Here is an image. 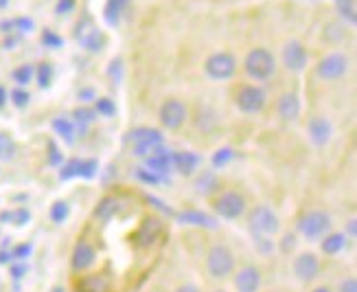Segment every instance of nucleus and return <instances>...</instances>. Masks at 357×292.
Returning a JSON list of instances; mask_svg holds the SVG:
<instances>
[{
  "mask_svg": "<svg viewBox=\"0 0 357 292\" xmlns=\"http://www.w3.org/2000/svg\"><path fill=\"white\" fill-rule=\"evenodd\" d=\"M274 66H276L274 55L268 49H252L243 59L245 75L250 77V80H257V82L270 80V77L274 75Z\"/></svg>",
  "mask_w": 357,
  "mask_h": 292,
  "instance_id": "obj_1",
  "label": "nucleus"
},
{
  "mask_svg": "<svg viewBox=\"0 0 357 292\" xmlns=\"http://www.w3.org/2000/svg\"><path fill=\"white\" fill-rule=\"evenodd\" d=\"M206 270L213 279H226L235 270V255L230 253L228 246L215 244L206 255Z\"/></svg>",
  "mask_w": 357,
  "mask_h": 292,
  "instance_id": "obj_2",
  "label": "nucleus"
},
{
  "mask_svg": "<svg viewBox=\"0 0 357 292\" xmlns=\"http://www.w3.org/2000/svg\"><path fill=\"white\" fill-rule=\"evenodd\" d=\"M248 222H250V228H252V233L255 235H274L276 231H278V218H276V213L266 207V205H261V207H255L250 211V218H248Z\"/></svg>",
  "mask_w": 357,
  "mask_h": 292,
  "instance_id": "obj_3",
  "label": "nucleus"
},
{
  "mask_svg": "<svg viewBox=\"0 0 357 292\" xmlns=\"http://www.w3.org/2000/svg\"><path fill=\"white\" fill-rule=\"evenodd\" d=\"M204 71L211 80L215 82H224V80H230L232 75L237 71V61L230 53H213L206 64H204Z\"/></svg>",
  "mask_w": 357,
  "mask_h": 292,
  "instance_id": "obj_4",
  "label": "nucleus"
},
{
  "mask_svg": "<svg viewBox=\"0 0 357 292\" xmlns=\"http://www.w3.org/2000/svg\"><path fill=\"white\" fill-rule=\"evenodd\" d=\"M331 218L324 211H309L298 220V231L307 240H318L329 231Z\"/></svg>",
  "mask_w": 357,
  "mask_h": 292,
  "instance_id": "obj_5",
  "label": "nucleus"
},
{
  "mask_svg": "<svg viewBox=\"0 0 357 292\" xmlns=\"http://www.w3.org/2000/svg\"><path fill=\"white\" fill-rule=\"evenodd\" d=\"M132 143H134V154L136 156H147V154L156 152L162 145V134L160 130H153V128H136L130 134Z\"/></svg>",
  "mask_w": 357,
  "mask_h": 292,
  "instance_id": "obj_6",
  "label": "nucleus"
},
{
  "mask_svg": "<svg viewBox=\"0 0 357 292\" xmlns=\"http://www.w3.org/2000/svg\"><path fill=\"white\" fill-rule=\"evenodd\" d=\"M349 71V59L340 53H331L327 57H322L316 66V73L320 80L324 82H333V80H340L342 75H347Z\"/></svg>",
  "mask_w": 357,
  "mask_h": 292,
  "instance_id": "obj_7",
  "label": "nucleus"
},
{
  "mask_svg": "<svg viewBox=\"0 0 357 292\" xmlns=\"http://www.w3.org/2000/svg\"><path fill=\"white\" fill-rule=\"evenodd\" d=\"M237 108L245 115H257L266 108V92L259 86H243L237 92Z\"/></svg>",
  "mask_w": 357,
  "mask_h": 292,
  "instance_id": "obj_8",
  "label": "nucleus"
},
{
  "mask_svg": "<svg viewBox=\"0 0 357 292\" xmlns=\"http://www.w3.org/2000/svg\"><path fill=\"white\" fill-rule=\"evenodd\" d=\"M215 211L220 213L224 220H237L245 211V200L237 191H226V194H222L220 198H217Z\"/></svg>",
  "mask_w": 357,
  "mask_h": 292,
  "instance_id": "obj_9",
  "label": "nucleus"
},
{
  "mask_svg": "<svg viewBox=\"0 0 357 292\" xmlns=\"http://www.w3.org/2000/svg\"><path fill=\"white\" fill-rule=\"evenodd\" d=\"M320 272V259L314 253H301L294 259V275H296L298 282H314Z\"/></svg>",
  "mask_w": 357,
  "mask_h": 292,
  "instance_id": "obj_10",
  "label": "nucleus"
},
{
  "mask_svg": "<svg viewBox=\"0 0 357 292\" xmlns=\"http://www.w3.org/2000/svg\"><path fill=\"white\" fill-rule=\"evenodd\" d=\"M186 121V108L178 99H169L160 108V123L167 130H178Z\"/></svg>",
  "mask_w": 357,
  "mask_h": 292,
  "instance_id": "obj_11",
  "label": "nucleus"
},
{
  "mask_svg": "<svg viewBox=\"0 0 357 292\" xmlns=\"http://www.w3.org/2000/svg\"><path fill=\"white\" fill-rule=\"evenodd\" d=\"M307 59H309L307 57V49L301 42L291 40V42L285 44V49H283V64H285L287 71H291V73L305 71L307 68Z\"/></svg>",
  "mask_w": 357,
  "mask_h": 292,
  "instance_id": "obj_12",
  "label": "nucleus"
},
{
  "mask_svg": "<svg viewBox=\"0 0 357 292\" xmlns=\"http://www.w3.org/2000/svg\"><path fill=\"white\" fill-rule=\"evenodd\" d=\"M307 132H309V138H312V143L322 147V145H327L331 141L333 126H331L329 119L314 117V119H309V123H307Z\"/></svg>",
  "mask_w": 357,
  "mask_h": 292,
  "instance_id": "obj_13",
  "label": "nucleus"
},
{
  "mask_svg": "<svg viewBox=\"0 0 357 292\" xmlns=\"http://www.w3.org/2000/svg\"><path fill=\"white\" fill-rule=\"evenodd\" d=\"M77 40H79L88 51H92V53H97V51H101L103 49V36L99 34V29H95L92 27V22L86 18V22L82 24H77Z\"/></svg>",
  "mask_w": 357,
  "mask_h": 292,
  "instance_id": "obj_14",
  "label": "nucleus"
},
{
  "mask_svg": "<svg viewBox=\"0 0 357 292\" xmlns=\"http://www.w3.org/2000/svg\"><path fill=\"white\" fill-rule=\"evenodd\" d=\"M237 292H259L261 290V270L257 266H243L235 275Z\"/></svg>",
  "mask_w": 357,
  "mask_h": 292,
  "instance_id": "obj_15",
  "label": "nucleus"
},
{
  "mask_svg": "<svg viewBox=\"0 0 357 292\" xmlns=\"http://www.w3.org/2000/svg\"><path fill=\"white\" fill-rule=\"evenodd\" d=\"M95 249L88 244V242H79L75 246V251H73V268L75 270H88L92 264H95Z\"/></svg>",
  "mask_w": 357,
  "mask_h": 292,
  "instance_id": "obj_16",
  "label": "nucleus"
},
{
  "mask_svg": "<svg viewBox=\"0 0 357 292\" xmlns=\"http://www.w3.org/2000/svg\"><path fill=\"white\" fill-rule=\"evenodd\" d=\"M278 115L285 121H296L301 117V99L294 92H285V95L278 99Z\"/></svg>",
  "mask_w": 357,
  "mask_h": 292,
  "instance_id": "obj_17",
  "label": "nucleus"
},
{
  "mask_svg": "<svg viewBox=\"0 0 357 292\" xmlns=\"http://www.w3.org/2000/svg\"><path fill=\"white\" fill-rule=\"evenodd\" d=\"M160 222L156 218H147L141 228H138V233H136V244L141 246V249H145V246H151L153 240H156L160 235Z\"/></svg>",
  "mask_w": 357,
  "mask_h": 292,
  "instance_id": "obj_18",
  "label": "nucleus"
},
{
  "mask_svg": "<svg viewBox=\"0 0 357 292\" xmlns=\"http://www.w3.org/2000/svg\"><path fill=\"white\" fill-rule=\"evenodd\" d=\"M169 167H172V154H169L167 149H162V145L153 152L151 156H147V161H145V169H149V172H153V174H162Z\"/></svg>",
  "mask_w": 357,
  "mask_h": 292,
  "instance_id": "obj_19",
  "label": "nucleus"
},
{
  "mask_svg": "<svg viewBox=\"0 0 357 292\" xmlns=\"http://www.w3.org/2000/svg\"><path fill=\"white\" fill-rule=\"evenodd\" d=\"M172 165L178 169L180 174L189 176L197 167V156L193 152H176V154H172Z\"/></svg>",
  "mask_w": 357,
  "mask_h": 292,
  "instance_id": "obj_20",
  "label": "nucleus"
},
{
  "mask_svg": "<svg viewBox=\"0 0 357 292\" xmlns=\"http://www.w3.org/2000/svg\"><path fill=\"white\" fill-rule=\"evenodd\" d=\"M178 220L182 224H195V226H206V228H215V220L211 215L202 213V211H184L178 215Z\"/></svg>",
  "mask_w": 357,
  "mask_h": 292,
  "instance_id": "obj_21",
  "label": "nucleus"
},
{
  "mask_svg": "<svg viewBox=\"0 0 357 292\" xmlns=\"http://www.w3.org/2000/svg\"><path fill=\"white\" fill-rule=\"evenodd\" d=\"M347 246V235L344 233H329L327 238L322 240L320 244V249L322 253H327V255H337L340 251H342Z\"/></svg>",
  "mask_w": 357,
  "mask_h": 292,
  "instance_id": "obj_22",
  "label": "nucleus"
},
{
  "mask_svg": "<svg viewBox=\"0 0 357 292\" xmlns=\"http://www.w3.org/2000/svg\"><path fill=\"white\" fill-rule=\"evenodd\" d=\"M130 3V0H107V5H105V11H103V18L107 24H119L121 20V11L123 7H126Z\"/></svg>",
  "mask_w": 357,
  "mask_h": 292,
  "instance_id": "obj_23",
  "label": "nucleus"
},
{
  "mask_svg": "<svg viewBox=\"0 0 357 292\" xmlns=\"http://www.w3.org/2000/svg\"><path fill=\"white\" fill-rule=\"evenodd\" d=\"M53 130L64 138L66 143H73L75 141V126H73V121L66 119V117H57L53 119Z\"/></svg>",
  "mask_w": 357,
  "mask_h": 292,
  "instance_id": "obj_24",
  "label": "nucleus"
},
{
  "mask_svg": "<svg viewBox=\"0 0 357 292\" xmlns=\"http://www.w3.org/2000/svg\"><path fill=\"white\" fill-rule=\"evenodd\" d=\"M119 211V203H116V198H112V196H105L101 203L97 205V209H95V215L99 220H110L112 215Z\"/></svg>",
  "mask_w": 357,
  "mask_h": 292,
  "instance_id": "obj_25",
  "label": "nucleus"
},
{
  "mask_svg": "<svg viewBox=\"0 0 357 292\" xmlns=\"http://www.w3.org/2000/svg\"><path fill=\"white\" fill-rule=\"evenodd\" d=\"M217 187H220V182H217V176L213 172H204V174L197 178V182H195V191L202 194V196L213 194Z\"/></svg>",
  "mask_w": 357,
  "mask_h": 292,
  "instance_id": "obj_26",
  "label": "nucleus"
},
{
  "mask_svg": "<svg viewBox=\"0 0 357 292\" xmlns=\"http://www.w3.org/2000/svg\"><path fill=\"white\" fill-rule=\"evenodd\" d=\"M33 75H36V68L31 66V64H22V66H18L13 73H11V77H13V82L15 84H20V86H26L31 80H33Z\"/></svg>",
  "mask_w": 357,
  "mask_h": 292,
  "instance_id": "obj_27",
  "label": "nucleus"
},
{
  "mask_svg": "<svg viewBox=\"0 0 357 292\" xmlns=\"http://www.w3.org/2000/svg\"><path fill=\"white\" fill-rule=\"evenodd\" d=\"M335 5H337L340 15H342V18L349 24H355L357 22V13H355V3H353V0H335Z\"/></svg>",
  "mask_w": 357,
  "mask_h": 292,
  "instance_id": "obj_28",
  "label": "nucleus"
},
{
  "mask_svg": "<svg viewBox=\"0 0 357 292\" xmlns=\"http://www.w3.org/2000/svg\"><path fill=\"white\" fill-rule=\"evenodd\" d=\"M232 156H235V152H232L230 147H222V149H217V152L213 154V167H215V169H222V167H226V165L232 161Z\"/></svg>",
  "mask_w": 357,
  "mask_h": 292,
  "instance_id": "obj_29",
  "label": "nucleus"
},
{
  "mask_svg": "<svg viewBox=\"0 0 357 292\" xmlns=\"http://www.w3.org/2000/svg\"><path fill=\"white\" fill-rule=\"evenodd\" d=\"M84 288H86V292H105L107 284H105L103 277L92 275V277H86V279H84Z\"/></svg>",
  "mask_w": 357,
  "mask_h": 292,
  "instance_id": "obj_30",
  "label": "nucleus"
},
{
  "mask_svg": "<svg viewBox=\"0 0 357 292\" xmlns=\"http://www.w3.org/2000/svg\"><path fill=\"white\" fill-rule=\"evenodd\" d=\"M51 80H53V66L44 61V64L38 66V84H40V88H49Z\"/></svg>",
  "mask_w": 357,
  "mask_h": 292,
  "instance_id": "obj_31",
  "label": "nucleus"
},
{
  "mask_svg": "<svg viewBox=\"0 0 357 292\" xmlns=\"http://www.w3.org/2000/svg\"><path fill=\"white\" fill-rule=\"evenodd\" d=\"M68 211H70L68 209V203H61V200H59V203H55L51 207V220L57 222V224H61V222L68 218Z\"/></svg>",
  "mask_w": 357,
  "mask_h": 292,
  "instance_id": "obj_32",
  "label": "nucleus"
},
{
  "mask_svg": "<svg viewBox=\"0 0 357 292\" xmlns=\"http://www.w3.org/2000/svg\"><path fill=\"white\" fill-rule=\"evenodd\" d=\"M79 159H70L64 167H61V172H59V178L61 180H70L73 176H79Z\"/></svg>",
  "mask_w": 357,
  "mask_h": 292,
  "instance_id": "obj_33",
  "label": "nucleus"
},
{
  "mask_svg": "<svg viewBox=\"0 0 357 292\" xmlns=\"http://www.w3.org/2000/svg\"><path fill=\"white\" fill-rule=\"evenodd\" d=\"M15 152V143L11 141L9 134H0V159H11Z\"/></svg>",
  "mask_w": 357,
  "mask_h": 292,
  "instance_id": "obj_34",
  "label": "nucleus"
},
{
  "mask_svg": "<svg viewBox=\"0 0 357 292\" xmlns=\"http://www.w3.org/2000/svg\"><path fill=\"white\" fill-rule=\"evenodd\" d=\"M97 112H99L101 117H112V115L116 112V105H114L112 99L101 97V99H97Z\"/></svg>",
  "mask_w": 357,
  "mask_h": 292,
  "instance_id": "obj_35",
  "label": "nucleus"
},
{
  "mask_svg": "<svg viewBox=\"0 0 357 292\" xmlns=\"http://www.w3.org/2000/svg\"><path fill=\"white\" fill-rule=\"evenodd\" d=\"M97 167H99V163H97L95 159L82 161V163H79V176H82V178H92V176L97 174Z\"/></svg>",
  "mask_w": 357,
  "mask_h": 292,
  "instance_id": "obj_36",
  "label": "nucleus"
},
{
  "mask_svg": "<svg viewBox=\"0 0 357 292\" xmlns=\"http://www.w3.org/2000/svg\"><path fill=\"white\" fill-rule=\"evenodd\" d=\"M42 42L46 44V46H51V49H59V46H64V40H61L55 31H51V29H46L44 34H42Z\"/></svg>",
  "mask_w": 357,
  "mask_h": 292,
  "instance_id": "obj_37",
  "label": "nucleus"
},
{
  "mask_svg": "<svg viewBox=\"0 0 357 292\" xmlns=\"http://www.w3.org/2000/svg\"><path fill=\"white\" fill-rule=\"evenodd\" d=\"M136 178H138V180H143L145 184H158V182H160L158 174L149 172V169H145V167H138V172H136Z\"/></svg>",
  "mask_w": 357,
  "mask_h": 292,
  "instance_id": "obj_38",
  "label": "nucleus"
},
{
  "mask_svg": "<svg viewBox=\"0 0 357 292\" xmlns=\"http://www.w3.org/2000/svg\"><path fill=\"white\" fill-rule=\"evenodd\" d=\"M29 99H31V95H29L26 90H22V88L11 92V101H13V105H18V108H24L29 103Z\"/></svg>",
  "mask_w": 357,
  "mask_h": 292,
  "instance_id": "obj_39",
  "label": "nucleus"
},
{
  "mask_svg": "<svg viewBox=\"0 0 357 292\" xmlns=\"http://www.w3.org/2000/svg\"><path fill=\"white\" fill-rule=\"evenodd\" d=\"M107 75H110L112 82H121V77H123V61L121 59L110 61V66H107Z\"/></svg>",
  "mask_w": 357,
  "mask_h": 292,
  "instance_id": "obj_40",
  "label": "nucleus"
},
{
  "mask_svg": "<svg viewBox=\"0 0 357 292\" xmlns=\"http://www.w3.org/2000/svg\"><path fill=\"white\" fill-rule=\"evenodd\" d=\"M95 110H90V108H79V110H75V117L79 123H84V126H88V123L95 121Z\"/></svg>",
  "mask_w": 357,
  "mask_h": 292,
  "instance_id": "obj_41",
  "label": "nucleus"
},
{
  "mask_svg": "<svg viewBox=\"0 0 357 292\" xmlns=\"http://www.w3.org/2000/svg\"><path fill=\"white\" fill-rule=\"evenodd\" d=\"M75 7H77V0H57L55 13H57V15H64V13H70Z\"/></svg>",
  "mask_w": 357,
  "mask_h": 292,
  "instance_id": "obj_42",
  "label": "nucleus"
},
{
  "mask_svg": "<svg viewBox=\"0 0 357 292\" xmlns=\"http://www.w3.org/2000/svg\"><path fill=\"white\" fill-rule=\"evenodd\" d=\"M255 244L259 246V249L263 251V253H268V251H272V240H268L266 235H255Z\"/></svg>",
  "mask_w": 357,
  "mask_h": 292,
  "instance_id": "obj_43",
  "label": "nucleus"
},
{
  "mask_svg": "<svg viewBox=\"0 0 357 292\" xmlns=\"http://www.w3.org/2000/svg\"><path fill=\"white\" fill-rule=\"evenodd\" d=\"M13 27H18L20 31L29 34V31H33V20H31V18H15L13 20Z\"/></svg>",
  "mask_w": 357,
  "mask_h": 292,
  "instance_id": "obj_44",
  "label": "nucleus"
},
{
  "mask_svg": "<svg viewBox=\"0 0 357 292\" xmlns=\"http://www.w3.org/2000/svg\"><path fill=\"white\" fill-rule=\"evenodd\" d=\"M337 292H357V282H355V277H347V279L340 284Z\"/></svg>",
  "mask_w": 357,
  "mask_h": 292,
  "instance_id": "obj_45",
  "label": "nucleus"
},
{
  "mask_svg": "<svg viewBox=\"0 0 357 292\" xmlns=\"http://www.w3.org/2000/svg\"><path fill=\"white\" fill-rule=\"evenodd\" d=\"M29 218H31V213H29L26 209H20V211L11 213V220H15V224H24Z\"/></svg>",
  "mask_w": 357,
  "mask_h": 292,
  "instance_id": "obj_46",
  "label": "nucleus"
},
{
  "mask_svg": "<svg viewBox=\"0 0 357 292\" xmlns=\"http://www.w3.org/2000/svg\"><path fill=\"white\" fill-rule=\"evenodd\" d=\"M29 253H31V244H24V246H18V249L13 251V257L22 259V257H26Z\"/></svg>",
  "mask_w": 357,
  "mask_h": 292,
  "instance_id": "obj_47",
  "label": "nucleus"
},
{
  "mask_svg": "<svg viewBox=\"0 0 357 292\" xmlns=\"http://www.w3.org/2000/svg\"><path fill=\"white\" fill-rule=\"evenodd\" d=\"M176 292H199V288H197V286H191V284H186V286H180Z\"/></svg>",
  "mask_w": 357,
  "mask_h": 292,
  "instance_id": "obj_48",
  "label": "nucleus"
},
{
  "mask_svg": "<svg viewBox=\"0 0 357 292\" xmlns=\"http://www.w3.org/2000/svg\"><path fill=\"white\" fill-rule=\"evenodd\" d=\"M49 147H51V163H53V165H55V163H59V154H57V149H55V145L51 143Z\"/></svg>",
  "mask_w": 357,
  "mask_h": 292,
  "instance_id": "obj_49",
  "label": "nucleus"
},
{
  "mask_svg": "<svg viewBox=\"0 0 357 292\" xmlns=\"http://www.w3.org/2000/svg\"><path fill=\"white\" fill-rule=\"evenodd\" d=\"M24 270H26L24 266H15V268H13L11 272H13V277H15V279H18V277H22V275H24Z\"/></svg>",
  "mask_w": 357,
  "mask_h": 292,
  "instance_id": "obj_50",
  "label": "nucleus"
},
{
  "mask_svg": "<svg viewBox=\"0 0 357 292\" xmlns=\"http://www.w3.org/2000/svg\"><path fill=\"white\" fill-rule=\"evenodd\" d=\"M5 101H7V90H5V86H0V108L5 105Z\"/></svg>",
  "mask_w": 357,
  "mask_h": 292,
  "instance_id": "obj_51",
  "label": "nucleus"
},
{
  "mask_svg": "<svg viewBox=\"0 0 357 292\" xmlns=\"http://www.w3.org/2000/svg\"><path fill=\"white\" fill-rule=\"evenodd\" d=\"M92 97V90H84V92H79V99H84V101H88Z\"/></svg>",
  "mask_w": 357,
  "mask_h": 292,
  "instance_id": "obj_52",
  "label": "nucleus"
},
{
  "mask_svg": "<svg viewBox=\"0 0 357 292\" xmlns=\"http://www.w3.org/2000/svg\"><path fill=\"white\" fill-rule=\"evenodd\" d=\"M355 222H357V220H349V235H351V238H355Z\"/></svg>",
  "mask_w": 357,
  "mask_h": 292,
  "instance_id": "obj_53",
  "label": "nucleus"
},
{
  "mask_svg": "<svg viewBox=\"0 0 357 292\" xmlns=\"http://www.w3.org/2000/svg\"><path fill=\"white\" fill-rule=\"evenodd\" d=\"M314 292H331V288H327V286H320V288H316Z\"/></svg>",
  "mask_w": 357,
  "mask_h": 292,
  "instance_id": "obj_54",
  "label": "nucleus"
},
{
  "mask_svg": "<svg viewBox=\"0 0 357 292\" xmlns=\"http://www.w3.org/2000/svg\"><path fill=\"white\" fill-rule=\"evenodd\" d=\"M9 5V0H0V9H5Z\"/></svg>",
  "mask_w": 357,
  "mask_h": 292,
  "instance_id": "obj_55",
  "label": "nucleus"
},
{
  "mask_svg": "<svg viewBox=\"0 0 357 292\" xmlns=\"http://www.w3.org/2000/svg\"><path fill=\"white\" fill-rule=\"evenodd\" d=\"M215 292H226V290H215Z\"/></svg>",
  "mask_w": 357,
  "mask_h": 292,
  "instance_id": "obj_56",
  "label": "nucleus"
},
{
  "mask_svg": "<svg viewBox=\"0 0 357 292\" xmlns=\"http://www.w3.org/2000/svg\"><path fill=\"white\" fill-rule=\"evenodd\" d=\"M53 292H61V290H53Z\"/></svg>",
  "mask_w": 357,
  "mask_h": 292,
  "instance_id": "obj_57",
  "label": "nucleus"
}]
</instances>
